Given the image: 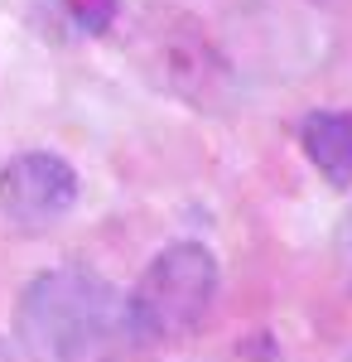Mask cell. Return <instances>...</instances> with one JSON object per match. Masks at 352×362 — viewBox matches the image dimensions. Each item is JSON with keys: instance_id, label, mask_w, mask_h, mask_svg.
<instances>
[{"instance_id": "obj_1", "label": "cell", "mask_w": 352, "mask_h": 362, "mask_svg": "<svg viewBox=\"0 0 352 362\" xmlns=\"http://www.w3.org/2000/svg\"><path fill=\"white\" fill-rule=\"evenodd\" d=\"M15 338L34 362H126L140 348L126 290L92 266H54L29 280L15 305Z\"/></svg>"}, {"instance_id": "obj_2", "label": "cell", "mask_w": 352, "mask_h": 362, "mask_svg": "<svg viewBox=\"0 0 352 362\" xmlns=\"http://www.w3.org/2000/svg\"><path fill=\"white\" fill-rule=\"evenodd\" d=\"M222 266L203 242H169L150 256L140 280L126 290V314L136 343H179L217 305Z\"/></svg>"}, {"instance_id": "obj_3", "label": "cell", "mask_w": 352, "mask_h": 362, "mask_svg": "<svg viewBox=\"0 0 352 362\" xmlns=\"http://www.w3.org/2000/svg\"><path fill=\"white\" fill-rule=\"evenodd\" d=\"M82 198V179L54 150H20L0 165V218L15 232H49Z\"/></svg>"}, {"instance_id": "obj_4", "label": "cell", "mask_w": 352, "mask_h": 362, "mask_svg": "<svg viewBox=\"0 0 352 362\" xmlns=\"http://www.w3.org/2000/svg\"><path fill=\"white\" fill-rule=\"evenodd\" d=\"M299 150L333 189L352 184V107H319L299 121Z\"/></svg>"}, {"instance_id": "obj_5", "label": "cell", "mask_w": 352, "mask_h": 362, "mask_svg": "<svg viewBox=\"0 0 352 362\" xmlns=\"http://www.w3.org/2000/svg\"><path fill=\"white\" fill-rule=\"evenodd\" d=\"M63 10L82 34H107L121 15V0H63Z\"/></svg>"}, {"instance_id": "obj_6", "label": "cell", "mask_w": 352, "mask_h": 362, "mask_svg": "<svg viewBox=\"0 0 352 362\" xmlns=\"http://www.w3.org/2000/svg\"><path fill=\"white\" fill-rule=\"evenodd\" d=\"M338 242H343V251H352V213L343 218V227H338Z\"/></svg>"}, {"instance_id": "obj_7", "label": "cell", "mask_w": 352, "mask_h": 362, "mask_svg": "<svg viewBox=\"0 0 352 362\" xmlns=\"http://www.w3.org/2000/svg\"><path fill=\"white\" fill-rule=\"evenodd\" d=\"M0 362H15V353H10V343L0 338Z\"/></svg>"}, {"instance_id": "obj_8", "label": "cell", "mask_w": 352, "mask_h": 362, "mask_svg": "<svg viewBox=\"0 0 352 362\" xmlns=\"http://www.w3.org/2000/svg\"><path fill=\"white\" fill-rule=\"evenodd\" d=\"M338 362H352V353H343V358H338Z\"/></svg>"}]
</instances>
